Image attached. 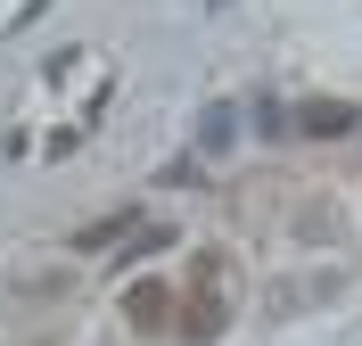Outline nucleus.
Returning a JSON list of instances; mask_svg holds the SVG:
<instances>
[{
    "mask_svg": "<svg viewBox=\"0 0 362 346\" xmlns=\"http://www.w3.org/2000/svg\"><path fill=\"white\" fill-rule=\"evenodd\" d=\"M124 231H140V214H132V207H115V214H99V223H83V231H74V248L99 255L107 239H124Z\"/></svg>",
    "mask_w": 362,
    "mask_h": 346,
    "instance_id": "4",
    "label": "nucleus"
},
{
    "mask_svg": "<svg viewBox=\"0 0 362 346\" xmlns=\"http://www.w3.org/2000/svg\"><path fill=\"white\" fill-rule=\"evenodd\" d=\"M214 330H223V264L198 272V297H189V313H181V338H189V346H206Z\"/></svg>",
    "mask_w": 362,
    "mask_h": 346,
    "instance_id": "2",
    "label": "nucleus"
},
{
    "mask_svg": "<svg viewBox=\"0 0 362 346\" xmlns=\"http://www.w3.org/2000/svg\"><path fill=\"white\" fill-rule=\"evenodd\" d=\"M296 132H313V140H346V132H354V108H346V99H305V108H296Z\"/></svg>",
    "mask_w": 362,
    "mask_h": 346,
    "instance_id": "3",
    "label": "nucleus"
},
{
    "mask_svg": "<svg viewBox=\"0 0 362 346\" xmlns=\"http://www.w3.org/2000/svg\"><path fill=\"white\" fill-rule=\"evenodd\" d=\"M124 322H132L140 338L173 330V289H165V280H132V289H124Z\"/></svg>",
    "mask_w": 362,
    "mask_h": 346,
    "instance_id": "1",
    "label": "nucleus"
}]
</instances>
